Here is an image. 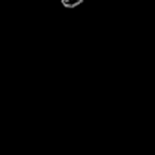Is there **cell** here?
<instances>
[{
    "mask_svg": "<svg viewBox=\"0 0 155 155\" xmlns=\"http://www.w3.org/2000/svg\"><path fill=\"white\" fill-rule=\"evenodd\" d=\"M62 5L67 9H74L78 5H80L84 0H61Z\"/></svg>",
    "mask_w": 155,
    "mask_h": 155,
    "instance_id": "obj_1",
    "label": "cell"
}]
</instances>
